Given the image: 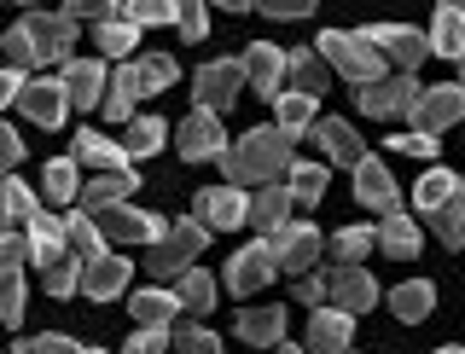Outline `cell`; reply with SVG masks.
Masks as SVG:
<instances>
[{"label":"cell","instance_id":"cell-53","mask_svg":"<svg viewBox=\"0 0 465 354\" xmlns=\"http://www.w3.org/2000/svg\"><path fill=\"white\" fill-rule=\"evenodd\" d=\"M390 152H401V157H436V140L413 128V134H396V140H390Z\"/></svg>","mask_w":465,"mask_h":354},{"label":"cell","instance_id":"cell-22","mask_svg":"<svg viewBox=\"0 0 465 354\" xmlns=\"http://www.w3.org/2000/svg\"><path fill=\"white\" fill-rule=\"evenodd\" d=\"M134 192H140V174H134V169H123V174H94V181L82 186V210H87V215L116 210V203H128Z\"/></svg>","mask_w":465,"mask_h":354},{"label":"cell","instance_id":"cell-6","mask_svg":"<svg viewBox=\"0 0 465 354\" xmlns=\"http://www.w3.org/2000/svg\"><path fill=\"white\" fill-rule=\"evenodd\" d=\"M251 87V76H244V58H210V64H198V76H193V99H198V111H232V99Z\"/></svg>","mask_w":465,"mask_h":354},{"label":"cell","instance_id":"cell-33","mask_svg":"<svg viewBox=\"0 0 465 354\" xmlns=\"http://www.w3.org/2000/svg\"><path fill=\"white\" fill-rule=\"evenodd\" d=\"M285 186H291V198H297V210H314V203L326 198V163H320V157H297V169L285 174Z\"/></svg>","mask_w":465,"mask_h":354},{"label":"cell","instance_id":"cell-10","mask_svg":"<svg viewBox=\"0 0 465 354\" xmlns=\"http://www.w3.org/2000/svg\"><path fill=\"white\" fill-rule=\"evenodd\" d=\"M24 35L35 41V58L41 64H70V47H76V24L64 12H24Z\"/></svg>","mask_w":465,"mask_h":354},{"label":"cell","instance_id":"cell-24","mask_svg":"<svg viewBox=\"0 0 465 354\" xmlns=\"http://www.w3.org/2000/svg\"><path fill=\"white\" fill-rule=\"evenodd\" d=\"M24 232H29V250H35V268H41V273H47L53 261H64V256H70V232H64V221H53L47 210L29 221Z\"/></svg>","mask_w":465,"mask_h":354},{"label":"cell","instance_id":"cell-34","mask_svg":"<svg viewBox=\"0 0 465 354\" xmlns=\"http://www.w3.org/2000/svg\"><path fill=\"white\" fill-rule=\"evenodd\" d=\"M390 308H396V320H407V326H419V320L436 308V285L430 279H407V285L390 290Z\"/></svg>","mask_w":465,"mask_h":354},{"label":"cell","instance_id":"cell-1","mask_svg":"<svg viewBox=\"0 0 465 354\" xmlns=\"http://www.w3.org/2000/svg\"><path fill=\"white\" fill-rule=\"evenodd\" d=\"M291 134H280V123L268 128H251L239 145H227L222 157V174L227 186H285V174L297 169V157H291Z\"/></svg>","mask_w":465,"mask_h":354},{"label":"cell","instance_id":"cell-11","mask_svg":"<svg viewBox=\"0 0 465 354\" xmlns=\"http://www.w3.org/2000/svg\"><path fill=\"white\" fill-rule=\"evenodd\" d=\"M94 221L105 227V239H111V244H157V239H169V227H163V221H157V215H145V210H134V203L99 210Z\"/></svg>","mask_w":465,"mask_h":354},{"label":"cell","instance_id":"cell-59","mask_svg":"<svg viewBox=\"0 0 465 354\" xmlns=\"http://www.w3.org/2000/svg\"><path fill=\"white\" fill-rule=\"evenodd\" d=\"M280 354H302V349H280Z\"/></svg>","mask_w":465,"mask_h":354},{"label":"cell","instance_id":"cell-40","mask_svg":"<svg viewBox=\"0 0 465 354\" xmlns=\"http://www.w3.org/2000/svg\"><path fill=\"white\" fill-rule=\"evenodd\" d=\"M425 221H430V232H436L448 250H465V192H460L454 203H442L436 215H425Z\"/></svg>","mask_w":465,"mask_h":354},{"label":"cell","instance_id":"cell-51","mask_svg":"<svg viewBox=\"0 0 465 354\" xmlns=\"http://www.w3.org/2000/svg\"><path fill=\"white\" fill-rule=\"evenodd\" d=\"M169 349H174L169 331H140V326H134V337L123 343V354H169Z\"/></svg>","mask_w":465,"mask_h":354},{"label":"cell","instance_id":"cell-9","mask_svg":"<svg viewBox=\"0 0 465 354\" xmlns=\"http://www.w3.org/2000/svg\"><path fill=\"white\" fill-rule=\"evenodd\" d=\"M273 273H280V250H273V239H256V244L232 250V261H227V285H232V297H251V290L273 285Z\"/></svg>","mask_w":465,"mask_h":354},{"label":"cell","instance_id":"cell-61","mask_svg":"<svg viewBox=\"0 0 465 354\" xmlns=\"http://www.w3.org/2000/svg\"><path fill=\"white\" fill-rule=\"evenodd\" d=\"M94 354H99V349H94Z\"/></svg>","mask_w":465,"mask_h":354},{"label":"cell","instance_id":"cell-57","mask_svg":"<svg viewBox=\"0 0 465 354\" xmlns=\"http://www.w3.org/2000/svg\"><path fill=\"white\" fill-rule=\"evenodd\" d=\"M436 354H465V349H436Z\"/></svg>","mask_w":465,"mask_h":354},{"label":"cell","instance_id":"cell-50","mask_svg":"<svg viewBox=\"0 0 465 354\" xmlns=\"http://www.w3.org/2000/svg\"><path fill=\"white\" fill-rule=\"evenodd\" d=\"M174 349H181V354H222V337H215V331H203V326H181Z\"/></svg>","mask_w":465,"mask_h":354},{"label":"cell","instance_id":"cell-41","mask_svg":"<svg viewBox=\"0 0 465 354\" xmlns=\"http://www.w3.org/2000/svg\"><path fill=\"white\" fill-rule=\"evenodd\" d=\"M378 250V232L372 227H343L338 239H331V256H338V268H361V256Z\"/></svg>","mask_w":465,"mask_h":354},{"label":"cell","instance_id":"cell-31","mask_svg":"<svg viewBox=\"0 0 465 354\" xmlns=\"http://www.w3.org/2000/svg\"><path fill=\"white\" fill-rule=\"evenodd\" d=\"M64 232H70V256H82V261H99V256H105V244H111L105 227H99L87 210H70L64 215Z\"/></svg>","mask_w":465,"mask_h":354},{"label":"cell","instance_id":"cell-30","mask_svg":"<svg viewBox=\"0 0 465 354\" xmlns=\"http://www.w3.org/2000/svg\"><path fill=\"white\" fill-rule=\"evenodd\" d=\"M378 250H384V256H396V261H413V256H419V227H413V215L396 210V215L378 221Z\"/></svg>","mask_w":465,"mask_h":354},{"label":"cell","instance_id":"cell-28","mask_svg":"<svg viewBox=\"0 0 465 354\" xmlns=\"http://www.w3.org/2000/svg\"><path fill=\"white\" fill-rule=\"evenodd\" d=\"M128 308H134V326L140 331H169L174 320L186 314L174 290H140V297H128Z\"/></svg>","mask_w":465,"mask_h":354},{"label":"cell","instance_id":"cell-8","mask_svg":"<svg viewBox=\"0 0 465 354\" xmlns=\"http://www.w3.org/2000/svg\"><path fill=\"white\" fill-rule=\"evenodd\" d=\"M193 215L203 221L210 232H232V227H251V198H244V186H203L193 198Z\"/></svg>","mask_w":465,"mask_h":354},{"label":"cell","instance_id":"cell-27","mask_svg":"<svg viewBox=\"0 0 465 354\" xmlns=\"http://www.w3.org/2000/svg\"><path fill=\"white\" fill-rule=\"evenodd\" d=\"M349 331H355V314L314 308V320H309V349H314V354H349Z\"/></svg>","mask_w":465,"mask_h":354},{"label":"cell","instance_id":"cell-55","mask_svg":"<svg viewBox=\"0 0 465 354\" xmlns=\"http://www.w3.org/2000/svg\"><path fill=\"white\" fill-rule=\"evenodd\" d=\"M0 163H6V169H18V163H24V140H18V128H0Z\"/></svg>","mask_w":465,"mask_h":354},{"label":"cell","instance_id":"cell-7","mask_svg":"<svg viewBox=\"0 0 465 354\" xmlns=\"http://www.w3.org/2000/svg\"><path fill=\"white\" fill-rule=\"evenodd\" d=\"M419 99H425V87H419L413 76H384L378 87H361L355 93V111L378 116V123H390V116H407V123H413Z\"/></svg>","mask_w":465,"mask_h":354},{"label":"cell","instance_id":"cell-52","mask_svg":"<svg viewBox=\"0 0 465 354\" xmlns=\"http://www.w3.org/2000/svg\"><path fill=\"white\" fill-rule=\"evenodd\" d=\"M181 35L186 41H203V35H210V6H198V0H193V6H181Z\"/></svg>","mask_w":465,"mask_h":354},{"label":"cell","instance_id":"cell-46","mask_svg":"<svg viewBox=\"0 0 465 354\" xmlns=\"http://www.w3.org/2000/svg\"><path fill=\"white\" fill-rule=\"evenodd\" d=\"M0 53H6V70H29V64H41V58H35V41L24 35V24H12V29H6Z\"/></svg>","mask_w":465,"mask_h":354},{"label":"cell","instance_id":"cell-37","mask_svg":"<svg viewBox=\"0 0 465 354\" xmlns=\"http://www.w3.org/2000/svg\"><path fill=\"white\" fill-rule=\"evenodd\" d=\"M41 192H47V203H76V198H82L76 157H53V163H47V181H41Z\"/></svg>","mask_w":465,"mask_h":354},{"label":"cell","instance_id":"cell-36","mask_svg":"<svg viewBox=\"0 0 465 354\" xmlns=\"http://www.w3.org/2000/svg\"><path fill=\"white\" fill-rule=\"evenodd\" d=\"M273 111H280V134H291V140L314 134V99L309 93H280Z\"/></svg>","mask_w":465,"mask_h":354},{"label":"cell","instance_id":"cell-5","mask_svg":"<svg viewBox=\"0 0 465 354\" xmlns=\"http://www.w3.org/2000/svg\"><path fill=\"white\" fill-rule=\"evenodd\" d=\"M355 35L367 41L372 53H384L390 64H396V76H413L430 58V35H419V29H407V24H367V29H355Z\"/></svg>","mask_w":465,"mask_h":354},{"label":"cell","instance_id":"cell-32","mask_svg":"<svg viewBox=\"0 0 465 354\" xmlns=\"http://www.w3.org/2000/svg\"><path fill=\"white\" fill-rule=\"evenodd\" d=\"M280 337H285V308H244L239 314V343L268 349V343H280Z\"/></svg>","mask_w":465,"mask_h":354},{"label":"cell","instance_id":"cell-4","mask_svg":"<svg viewBox=\"0 0 465 354\" xmlns=\"http://www.w3.org/2000/svg\"><path fill=\"white\" fill-rule=\"evenodd\" d=\"M203 250H210V227H203L198 215L193 221H174L169 239H157L152 250H145V268H152V273H193Z\"/></svg>","mask_w":465,"mask_h":354},{"label":"cell","instance_id":"cell-15","mask_svg":"<svg viewBox=\"0 0 465 354\" xmlns=\"http://www.w3.org/2000/svg\"><path fill=\"white\" fill-rule=\"evenodd\" d=\"M58 87L70 93V111H105V64H94V58H70L64 70H58Z\"/></svg>","mask_w":465,"mask_h":354},{"label":"cell","instance_id":"cell-49","mask_svg":"<svg viewBox=\"0 0 465 354\" xmlns=\"http://www.w3.org/2000/svg\"><path fill=\"white\" fill-rule=\"evenodd\" d=\"M128 12V18H134L140 29H152V24H181V6H169V0H134V6H123Z\"/></svg>","mask_w":465,"mask_h":354},{"label":"cell","instance_id":"cell-18","mask_svg":"<svg viewBox=\"0 0 465 354\" xmlns=\"http://www.w3.org/2000/svg\"><path fill=\"white\" fill-rule=\"evenodd\" d=\"M309 140L320 145V157H326V163H343V169H361V163H367V145H361V134L343 123V116H326V123H314Z\"/></svg>","mask_w":465,"mask_h":354},{"label":"cell","instance_id":"cell-54","mask_svg":"<svg viewBox=\"0 0 465 354\" xmlns=\"http://www.w3.org/2000/svg\"><path fill=\"white\" fill-rule=\"evenodd\" d=\"M262 12V18H314V6H309V0H268V6H256Z\"/></svg>","mask_w":465,"mask_h":354},{"label":"cell","instance_id":"cell-26","mask_svg":"<svg viewBox=\"0 0 465 354\" xmlns=\"http://www.w3.org/2000/svg\"><path fill=\"white\" fill-rule=\"evenodd\" d=\"M128 279H134V268H128L123 256H99V261H87L82 290L94 302H111V297H123V290H128Z\"/></svg>","mask_w":465,"mask_h":354},{"label":"cell","instance_id":"cell-45","mask_svg":"<svg viewBox=\"0 0 465 354\" xmlns=\"http://www.w3.org/2000/svg\"><path fill=\"white\" fill-rule=\"evenodd\" d=\"M12 354H87L76 337L64 331H41V337H24V343H12Z\"/></svg>","mask_w":465,"mask_h":354},{"label":"cell","instance_id":"cell-60","mask_svg":"<svg viewBox=\"0 0 465 354\" xmlns=\"http://www.w3.org/2000/svg\"><path fill=\"white\" fill-rule=\"evenodd\" d=\"M349 354H355V349H349Z\"/></svg>","mask_w":465,"mask_h":354},{"label":"cell","instance_id":"cell-14","mask_svg":"<svg viewBox=\"0 0 465 354\" xmlns=\"http://www.w3.org/2000/svg\"><path fill=\"white\" fill-rule=\"evenodd\" d=\"M244 76H251V87L262 99H280L285 93V76H291V53H280L273 41H256V47H244Z\"/></svg>","mask_w":465,"mask_h":354},{"label":"cell","instance_id":"cell-35","mask_svg":"<svg viewBox=\"0 0 465 354\" xmlns=\"http://www.w3.org/2000/svg\"><path fill=\"white\" fill-rule=\"evenodd\" d=\"M291 93H309V99L326 93V64H320L314 47H297V53H291Z\"/></svg>","mask_w":465,"mask_h":354},{"label":"cell","instance_id":"cell-44","mask_svg":"<svg viewBox=\"0 0 465 354\" xmlns=\"http://www.w3.org/2000/svg\"><path fill=\"white\" fill-rule=\"evenodd\" d=\"M82 273H87V261H76V256H64V261H53L47 273V297H70V290H82Z\"/></svg>","mask_w":465,"mask_h":354},{"label":"cell","instance_id":"cell-13","mask_svg":"<svg viewBox=\"0 0 465 354\" xmlns=\"http://www.w3.org/2000/svg\"><path fill=\"white\" fill-rule=\"evenodd\" d=\"M174 140H181L186 163H210V157L222 163V157H227V134H222V116H215V111H193Z\"/></svg>","mask_w":465,"mask_h":354},{"label":"cell","instance_id":"cell-25","mask_svg":"<svg viewBox=\"0 0 465 354\" xmlns=\"http://www.w3.org/2000/svg\"><path fill=\"white\" fill-rule=\"evenodd\" d=\"M430 53H442V58H465V6L460 0H442L436 6V18H430Z\"/></svg>","mask_w":465,"mask_h":354},{"label":"cell","instance_id":"cell-48","mask_svg":"<svg viewBox=\"0 0 465 354\" xmlns=\"http://www.w3.org/2000/svg\"><path fill=\"white\" fill-rule=\"evenodd\" d=\"M24 261H35V250H29V232H18V227H12V232H0V268H6V273H18Z\"/></svg>","mask_w":465,"mask_h":354},{"label":"cell","instance_id":"cell-56","mask_svg":"<svg viewBox=\"0 0 465 354\" xmlns=\"http://www.w3.org/2000/svg\"><path fill=\"white\" fill-rule=\"evenodd\" d=\"M297 302H309V308H326V279H297Z\"/></svg>","mask_w":465,"mask_h":354},{"label":"cell","instance_id":"cell-23","mask_svg":"<svg viewBox=\"0 0 465 354\" xmlns=\"http://www.w3.org/2000/svg\"><path fill=\"white\" fill-rule=\"evenodd\" d=\"M29 123H41V128H64V116H70V93L58 82H29V93H24V105H18Z\"/></svg>","mask_w":465,"mask_h":354},{"label":"cell","instance_id":"cell-47","mask_svg":"<svg viewBox=\"0 0 465 354\" xmlns=\"http://www.w3.org/2000/svg\"><path fill=\"white\" fill-rule=\"evenodd\" d=\"M0 320L24 326V273H0Z\"/></svg>","mask_w":465,"mask_h":354},{"label":"cell","instance_id":"cell-42","mask_svg":"<svg viewBox=\"0 0 465 354\" xmlns=\"http://www.w3.org/2000/svg\"><path fill=\"white\" fill-rule=\"evenodd\" d=\"M169 140V128H163V116H134V123H128V157H152L157 145Z\"/></svg>","mask_w":465,"mask_h":354},{"label":"cell","instance_id":"cell-39","mask_svg":"<svg viewBox=\"0 0 465 354\" xmlns=\"http://www.w3.org/2000/svg\"><path fill=\"white\" fill-rule=\"evenodd\" d=\"M174 297H181V308L198 320V314H210V308H215V279L203 273V268H193V273H181V290H174Z\"/></svg>","mask_w":465,"mask_h":354},{"label":"cell","instance_id":"cell-16","mask_svg":"<svg viewBox=\"0 0 465 354\" xmlns=\"http://www.w3.org/2000/svg\"><path fill=\"white\" fill-rule=\"evenodd\" d=\"M378 302V285L367 268H331L326 273V308H338V314H367Z\"/></svg>","mask_w":465,"mask_h":354},{"label":"cell","instance_id":"cell-43","mask_svg":"<svg viewBox=\"0 0 465 354\" xmlns=\"http://www.w3.org/2000/svg\"><path fill=\"white\" fill-rule=\"evenodd\" d=\"M0 210H6L12 227H29V221L41 215V203H35V192H29L24 181H6V192H0Z\"/></svg>","mask_w":465,"mask_h":354},{"label":"cell","instance_id":"cell-12","mask_svg":"<svg viewBox=\"0 0 465 354\" xmlns=\"http://www.w3.org/2000/svg\"><path fill=\"white\" fill-rule=\"evenodd\" d=\"M454 123H465V87H460V82L425 87V99H419V111H413V128L436 140L442 128H454Z\"/></svg>","mask_w":465,"mask_h":354},{"label":"cell","instance_id":"cell-2","mask_svg":"<svg viewBox=\"0 0 465 354\" xmlns=\"http://www.w3.org/2000/svg\"><path fill=\"white\" fill-rule=\"evenodd\" d=\"M174 58L169 53H140V58H128L123 70H116V87H111V99H105V116L111 123H134L140 116V99H152V93H163V87H174Z\"/></svg>","mask_w":465,"mask_h":354},{"label":"cell","instance_id":"cell-58","mask_svg":"<svg viewBox=\"0 0 465 354\" xmlns=\"http://www.w3.org/2000/svg\"><path fill=\"white\" fill-rule=\"evenodd\" d=\"M460 87H465V58H460Z\"/></svg>","mask_w":465,"mask_h":354},{"label":"cell","instance_id":"cell-20","mask_svg":"<svg viewBox=\"0 0 465 354\" xmlns=\"http://www.w3.org/2000/svg\"><path fill=\"white\" fill-rule=\"evenodd\" d=\"M355 203H367V210H378V221L401 210V192H396V181H390V169L378 163V157H367V163L355 169Z\"/></svg>","mask_w":465,"mask_h":354},{"label":"cell","instance_id":"cell-21","mask_svg":"<svg viewBox=\"0 0 465 354\" xmlns=\"http://www.w3.org/2000/svg\"><path fill=\"white\" fill-rule=\"evenodd\" d=\"M291 210H297V198H291V186H262L251 198V227L262 239H273V232L291 227Z\"/></svg>","mask_w":465,"mask_h":354},{"label":"cell","instance_id":"cell-29","mask_svg":"<svg viewBox=\"0 0 465 354\" xmlns=\"http://www.w3.org/2000/svg\"><path fill=\"white\" fill-rule=\"evenodd\" d=\"M460 192H465V181H460L454 169H442V163H436V169H425V174H419V186H413V203H419V215H436L442 203H454Z\"/></svg>","mask_w":465,"mask_h":354},{"label":"cell","instance_id":"cell-38","mask_svg":"<svg viewBox=\"0 0 465 354\" xmlns=\"http://www.w3.org/2000/svg\"><path fill=\"white\" fill-rule=\"evenodd\" d=\"M134 47H140V24L128 18V12L111 18V24H99V53H105V58H128Z\"/></svg>","mask_w":465,"mask_h":354},{"label":"cell","instance_id":"cell-17","mask_svg":"<svg viewBox=\"0 0 465 354\" xmlns=\"http://www.w3.org/2000/svg\"><path fill=\"white\" fill-rule=\"evenodd\" d=\"M273 250H280V268L285 273H302V279H309V268L320 261L326 239H320V227H309V221H291L285 232H273Z\"/></svg>","mask_w":465,"mask_h":354},{"label":"cell","instance_id":"cell-3","mask_svg":"<svg viewBox=\"0 0 465 354\" xmlns=\"http://www.w3.org/2000/svg\"><path fill=\"white\" fill-rule=\"evenodd\" d=\"M314 53L326 58V64L338 70L343 82H355V93H361V87H378V82H384V64H390L384 53H372L361 35H343V29H326Z\"/></svg>","mask_w":465,"mask_h":354},{"label":"cell","instance_id":"cell-19","mask_svg":"<svg viewBox=\"0 0 465 354\" xmlns=\"http://www.w3.org/2000/svg\"><path fill=\"white\" fill-rule=\"evenodd\" d=\"M70 157H76V163H87L94 174H123V169H134L128 145H116V140H105V134H94V128H82V134L70 140Z\"/></svg>","mask_w":465,"mask_h":354}]
</instances>
